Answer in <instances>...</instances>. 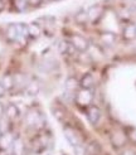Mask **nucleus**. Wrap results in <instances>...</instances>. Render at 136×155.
I'll return each instance as SVG.
<instances>
[{
    "label": "nucleus",
    "mask_w": 136,
    "mask_h": 155,
    "mask_svg": "<svg viewBox=\"0 0 136 155\" xmlns=\"http://www.w3.org/2000/svg\"><path fill=\"white\" fill-rule=\"evenodd\" d=\"M25 125L29 129H35L38 130L42 125H44V116L42 112H39L38 110H29L25 115Z\"/></svg>",
    "instance_id": "nucleus-1"
},
{
    "label": "nucleus",
    "mask_w": 136,
    "mask_h": 155,
    "mask_svg": "<svg viewBox=\"0 0 136 155\" xmlns=\"http://www.w3.org/2000/svg\"><path fill=\"white\" fill-rule=\"evenodd\" d=\"M93 101V92L92 90H85V88H79L74 95V102L77 104L79 107H88L92 105Z\"/></svg>",
    "instance_id": "nucleus-2"
},
{
    "label": "nucleus",
    "mask_w": 136,
    "mask_h": 155,
    "mask_svg": "<svg viewBox=\"0 0 136 155\" xmlns=\"http://www.w3.org/2000/svg\"><path fill=\"white\" fill-rule=\"evenodd\" d=\"M63 133H64V137L67 139V141L71 144L72 148H77V146L83 145V139L76 129H73L71 126H66L63 129Z\"/></svg>",
    "instance_id": "nucleus-3"
},
{
    "label": "nucleus",
    "mask_w": 136,
    "mask_h": 155,
    "mask_svg": "<svg viewBox=\"0 0 136 155\" xmlns=\"http://www.w3.org/2000/svg\"><path fill=\"white\" fill-rule=\"evenodd\" d=\"M68 42L71 43V45L78 52H86L89 48V43L85 37H82L79 34H71L68 38Z\"/></svg>",
    "instance_id": "nucleus-4"
},
{
    "label": "nucleus",
    "mask_w": 136,
    "mask_h": 155,
    "mask_svg": "<svg viewBox=\"0 0 136 155\" xmlns=\"http://www.w3.org/2000/svg\"><path fill=\"white\" fill-rule=\"evenodd\" d=\"M101 108L96 106V105H91L87 107L86 110V116H87V120L89 121L91 125H97L98 121L101 120Z\"/></svg>",
    "instance_id": "nucleus-5"
},
{
    "label": "nucleus",
    "mask_w": 136,
    "mask_h": 155,
    "mask_svg": "<svg viewBox=\"0 0 136 155\" xmlns=\"http://www.w3.org/2000/svg\"><path fill=\"white\" fill-rule=\"evenodd\" d=\"M87 13V19L89 23L96 24L97 21H100L102 15H103V8L101 5H92L91 8H88Z\"/></svg>",
    "instance_id": "nucleus-6"
},
{
    "label": "nucleus",
    "mask_w": 136,
    "mask_h": 155,
    "mask_svg": "<svg viewBox=\"0 0 136 155\" xmlns=\"http://www.w3.org/2000/svg\"><path fill=\"white\" fill-rule=\"evenodd\" d=\"M127 135L124 133L122 130H115L112 131L111 134V143L113 146H116V148H122L125 146V144L127 143Z\"/></svg>",
    "instance_id": "nucleus-7"
},
{
    "label": "nucleus",
    "mask_w": 136,
    "mask_h": 155,
    "mask_svg": "<svg viewBox=\"0 0 136 155\" xmlns=\"http://www.w3.org/2000/svg\"><path fill=\"white\" fill-rule=\"evenodd\" d=\"M64 88H66V92L68 95L74 96L76 92L81 88L79 87V81L76 78V77H73V76L68 77V78L66 80V83H64Z\"/></svg>",
    "instance_id": "nucleus-8"
},
{
    "label": "nucleus",
    "mask_w": 136,
    "mask_h": 155,
    "mask_svg": "<svg viewBox=\"0 0 136 155\" xmlns=\"http://www.w3.org/2000/svg\"><path fill=\"white\" fill-rule=\"evenodd\" d=\"M20 116V108L15 105V104H9L5 106V117L9 121H15L19 119Z\"/></svg>",
    "instance_id": "nucleus-9"
},
{
    "label": "nucleus",
    "mask_w": 136,
    "mask_h": 155,
    "mask_svg": "<svg viewBox=\"0 0 136 155\" xmlns=\"http://www.w3.org/2000/svg\"><path fill=\"white\" fill-rule=\"evenodd\" d=\"M27 151V145L24 144L21 137H15V140L11 145V153L13 155H24Z\"/></svg>",
    "instance_id": "nucleus-10"
},
{
    "label": "nucleus",
    "mask_w": 136,
    "mask_h": 155,
    "mask_svg": "<svg viewBox=\"0 0 136 155\" xmlns=\"http://www.w3.org/2000/svg\"><path fill=\"white\" fill-rule=\"evenodd\" d=\"M95 86V77L92 73H85L79 80V87L85 90H92Z\"/></svg>",
    "instance_id": "nucleus-11"
},
{
    "label": "nucleus",
    "mask_w": 136,
    "mask_h": 155,
    "mask_svg": "<svg viewBox=\"0 0 136 155\" xmlns=\"http://www.w3.org/2000/svg\"><path fill=\"white\" fill-rule=\"evenodd\" d=\"M6 38L8 41L10 42H19L21 38H25V37H20L19 32H18V27H17V23L15 24H10L6 29Z\"/></svg>",
    "instance_id": "nucleus-12"
},
{
    "label": "nucleus",
    "mask_w": 136,
    "mask_h": 155,
    "mask_svg": "<svg viewBox=\"0 0 136 155\" xmlns=\"http://www.w3.org/2000/svg\"><path fill=\"white\" fill-rule=\"evenodd\" d=\"M15 140V137L13 136V134L10 131H8V133H4L0 137V149L3 150H6L8 148H11V145Z\"/></svg>",
    "instance_id": "nucleus-13"
},
{
    "label": "nucleus",
    "mask_w": 136,
    "mask_h": 155,
    "mask_svg": "<svg viewBox=\"0 0 136 155\" xmlns=\"http://www.w3.org/2000/svg\"><path fill=\"white\" fill-rule=\"evenodd\" d=\"M122 37H124V39H126V41L135 39L136 38V24L130 23V24L125 25V28L122 30Z\"/></svg>",
    "instance_id": "nucleus-14"
},
{
    "label": "nucleus",
    "mask_w": 136,
    "mask_h": 155,
    "mask_svg": "<svg viewBox=\"0 0 136 155\" xmlns=\"http://www.w3.org/2000/svg\"><path fill=\"white\" fill-rule=\"evenodd\" d=\"M24 91H25L27 96H37L38 94H39V91H40V86H39V83L38 82L32 81V82H28Z\"/></svg>",
    "instance_id": "nucleus-15"
},
{
    "label": "nucleus",
    "mask_w": 136,
    "mask_h": 155,
    "mask_svg": "<svg viewBox=\"0 0 136 155\" xmlns=\"http://www.w3.org/2000/svg\"><path fill=\"white\" fill-rule=\"evenodd\" d=\"M11 5H13V8L17 12L24 13V12H27V9L29 8L30 2H29V0H11Z\"/></svg>",
    "instance_id": "nucleus-16"
},
{
    "label": "nucleus",
    "mask_w": 136,
    "mask_h": 155,
    "mask_svg": "<svg viewBox=\"0 0 136 155\" xmlns=\"http://www.w3.org/2000/svg\"><path fill=\"white\" fill-rule=\"evenodd\" d=\"M42 34V28L39 24H35V23H30L28 24V35L30 38H38Z\"/></svg>",
    "instance_id": "nucleus-17"
},
{
    "label": "nucleus",
    "mask_w": 136,
    "mask_h": 155,
    "mask_svg": "<svg viewBox=\"0 0 136 155\" xmlns=\"http://www.w3.org/2000/svg\"><path fill=\"white\" fill-rule=\"evenodd\" d=\"M71 48H72V45H71V43L68 42V41L62 39V41H59V42H58L57 49H58L59 54H62V56H64V54H68V53H70Z\"/></svg>",
    "instance_id": "nucleus-18"
},
{
    "label": "nucleus",
    "mask_w": 136,
    "mask_h": 155,
    "mask_svg": "<svg viewBox=\"0 0 136 155\" xmlns=\"http://www.w3.org/2000/svg\"><path fill=\"white\" fill-rule=\"evenodd\" d=\"M2 84L5 87V90L6 91H10V90H13L14 87H15V83H14V76H11V74H5L3 78H2Z\"/></svg>",
    "instance_id": "nucleus-19"
},
{
    "label": "nucleus",
    "mask_w": 136,
    "mask_h": 155,
    "mask_svg": "<svg viewBox=\"0 0 136 155\" xmlns=\"http://www.w3.org/2000/svg\"><path fill=\"white\" fill-rule=\"evenodd\" d=\"M52 112H53V115H54V117H56L58 121H60V122H63L64 119L67 117L66 111H64L60 106H53V107H52Z\"/></svg>",
    "instance_id": "nucleus-20"
},
{
    "label": "nucleus",
    "mask_w": 136,
    "mask_h": 155,
    "mask_svg": "<svg viewBox=\"0 0 136 155\" xmlns=\"http://www.w3.org/2000/svg\"><path fill=\"white\" fill-rule=\"evenodd\" d=\"M101 41L105 44H113L116 41V37L113 33H103L101 34Z\"/></svg>",
    "instance_id": "nucleus-21"
},
{
    "label": "nucleus",
    "mask_w": 136,
    "mask_h": 155,
    "mask_svg": "<svg viewBox=\"0 0 136 155\" xmlns=\"http://www.w3.org/2000/svg\"><path fill=\"white\" fill-rule=\"evenodd\" d=\"M76 19H77L78 23H86V21H88V19H87V13H79V14H77Z\"/></svg>",
    "instance_id": "nucleus-22"
},
{
    "label": "nucleus",
    "mask_w": 136,
    "mask_h": 155,
    "mask_svg": "<svg viewBox=\"0 0 136 155\" xmlns=\"http://www.w3.org/2000/svg\"><path fill=\"white\" fill-rule=\"evenodd\" d=\"M127 139H130L132 143H136V129H131L127 134Z\"/></svg>",
    "instance_id": "nucleus-23"
},
{
    "label": "nucleus",
    "mask_w": 136,
    "mask_h": 155,
    "mask_svg": "<svg viewBox=\"0 0 136 155\" xmlns=\"http://www.w3.org/2000/svg\"><path fill=\"white\" fill-rule=\"evenodd\" d=\"M121 155H136V150H134L132 148H125L121 151Z\"/></svg>",
    "instance_id": "nucleus-24"
},
{
    "label": "nucleus",
    "mask_w": 136,
    "mask_h": 155,
    "mask_svg": "<svg viewBox=\"0 0 136 155\" xmlns=\"http://www.w3.org/2000/svg\"><path fill=\"white\" fill-rule=\"evenodd\" d=\"M5 116V106L3 104H0V120Z\"/></svg>",
    "instance_id": "nucleus-25"
},
{
    "label": "nucleus",
    "mask_w": 136,
    "mask_h": 155,
    "mask_svg": "<svg viewBox=\"0 0 136 155\" xmlns=\"http://www.w3.org/2000/svg\"><path fill=\"white\" fill-rule=\"evenodd\" d=\"M5 94H6V90H5V87L2 84V82H0V98L4 97V96H5Z\"/></svg>",
    "instance_id": "nucleus-26"
},
{
    "label": "nucleus",
    "mask_w": 136,
    "mask_h": 155,
    "mask_svg": "<svg viewBox=\"0 0 136 155\" xmlns=\"http://www.w3.org/2000/svg\"><path fill=\"white\" fill-rule=\"evenodd\" d=\"M29 2H30V5L37 6V5H39L42 3V0H29Z\"/></svg>",
    "instance_id": "nucleus-27"
},
{
    "label": "nucleus",
    "mask_w": 136,
    "mask_h": 155,
    "mask_svg": "<svg viewBox=\"0 0 136 155\" xmlns=\"http://www.w3.org/2000/svg\"><path fill=\"white\" fill-rule=\"evenodd\" d=\"M5 9V2L4 0H0V12H3Z\"/></svg>",
    "instance_id": "nucleus-28"
},
{
    "label": "nucleus",
    "mask_w": 136,
    "mask_h": 155,
    "mask_svg": "<svg viewBox=\"0 0 136 155\" xmlns=\"http://www.w3.org/2000/svg\"><path fill=\"white\" fill-rule=\"evenodd\" d=\"M2 135H3V131H2V129H0V137H2Z\"/></svg>",
    "instance_id": "nucleus-29"
},
{
    "label": "nucleus",
    "mask_w": 136,
    "mask_h": 155,
    "mask_svg": "<svg viewBox=\"0 0 136 155\" xmlns=\"http://www.w3.org/2000/svg\"><path fill=\"white\" fill-rule=\"evenodd\" d=\"M50 2H59V0H50Z\"/></svg>",
    "instance_id": "nucleus-30"
}]
</instances>
